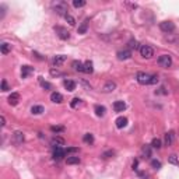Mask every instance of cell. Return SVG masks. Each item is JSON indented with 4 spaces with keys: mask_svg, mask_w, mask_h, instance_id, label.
I'll list each match as a JSON object with an SVG mask.
<instances>
[{
    "mask_svg": "<svg viewBox=\"0 0 179 179\" xmlns=\"http://www.w3.org/2000/svg\"><path fill=\"white\" fill-rule=\"evenodd\" d=\"M105 112H106V109H105V106H102V105H96L95 106V115L96 116H104L105 115Z\"/></svg>",
    "mask_w": 179,
    "mask_h": 179,
    "instance_id": "obj_25",
    "label": "cell"
},
{
    "mask_svg": "<svg viewBox=\"0 0 179 179\" xmlns=\"http://www.w3.org/2000/svg\"><path fill=\"white\" fill-rule=\"evenodd\" d=\"M141 151H143V155L146 157V158H150V157H151V147H150V146H144Z\"/></svg>",
    "mask_w": 179,
    "mask_h": 179,
    "instance_id": "obj_29",
    "label": "cell"
},
{
    "mask_svg": "<svg viewBox=\"0 0 179 179\" xmlns=\"http://www.w3.org/2000/svg\"><path fill=\"white\" fill-rule=\"evenodd\" d=\"M80 104H81V99H80V98H73L71 102H70V106H71V108H77Z\"/></svg>",
    "mask_w": 179,
    "mask_h": 179,
    "instance_id": "obj_33",
    "label": "cell"
},
{
    "mask_svg": "<svg viewBox=\"0 0 179 179\" xmlns=\"http://www.w3.org/2000/svg\"><path fill=\"white\" fill-rule=\"evenodd\" d=\"M168 162L172 164V165H179V160H178V157H176V154H171L168 157Z\"/></svg>",
    "mask_w": 179,
    "mask_h": 179,
    "instance_id": "obj_27",
    "label": "cell"
},
{
    "mask_svg": "<svg viewBox=\"0 0 179 179\" xmlns=\"http://www.w3.org/2000/svg\"><path fill=\"white\" fill-rule=\"evenodd\" d=\"M158 64L162 66V67H165V69L171 67V66H172V59H171V56L169 55H161L160 57H158Z\"/></svg>",
    "mask_w": 179,
    "mask_h": 179,
    "instance_id": "obj_4",
    "label": "cell"
},
{
    "mask_svg": "<svg viewBox=\"0 0 179 179\" xmlns=\"http://www.w3.org/2000/svg\"><path fill=\"white\" fill-rule=\"evenodd\" d=\"M127 48H129V51H130V49H136V48H137V41L130 39V41L127 42Z\"/></svg>",
    "mask_w": 179,
    "mask_h": 179,
    "instance_id": "obj_36",
    "label": "cell"
},
{
    "mask_svg": "<svg viewBox=\"0 0 179 179\" xmlns=\"http://www.w3.org/2000/svg\"><path fill=\"white\" fill-rule=\"evenodd\" d=\"M10 87H9V84H7V81L6 80H1V91L6 92V91H9Z\"/></svg>",
    "mask_w": 179,
    "mask_h": 179,
    "instance_id": "obj_39",
    "label": "cell"
},
{
    "mask_svg": "<svg viewBox=\"0 0 179 179\" xmlns=\"http://www.w3.org/2000/svg\"><path fill=\"white\" fill-rule=\"evenodd\" d=\"M157 83H158V76H152L151 84H157Z\"/></svg>",
    "mask_w": 179,
    "mask_h": 179,
    "instance_id": "obj_44",
    "label": "cell"
},
{
    "mask_svg": "<svg viewBox=\"0 0 179 179\" xmlns=\"http://www.w3.org/2000/svg\"><path fill=\"white\" fill-rule=\"evenodd\" d=\"M136 80H137V83L141 84V85H148V84H151L152 76L144 73V71H138L137 76H136Z\"/></svg>",
    "mask_w": 179,
    "mask_h": 179,
    "instance_id": "obj_1",
    "label": "cell"
},
{
    "mask_svg": "<svg viewBox=\"0 0 179 179\" xmlns=\"http://www.w3.org/2000/svg\"><path fill=\"white\" fill-rule=\"evenodd\" d=\"M151 147H154V148H161V140H160V138H152Z\"/></svg>",
    "mask_w": 179,
    "mask_h": 179,
    "instance_id": "obj_35",
    "label": "cell"
},
{
    "mask_svg": "<svg viewBox=\"0 0 179 179\" xmlns=\"http://www.w3.org/2000/svg\"><path fill=\"white\" fill-rule=\"evenodd\" d=\"M113 155H115V151H113V150H108V151H105V152H102L101 154V157L104 158V160L110 158V157H113Z\"/></svg>",
    "mask_w": 179,
    "mask_h": 179,
    "instance_id": "obj_32",
    "label": "cell"
},
{
    "mask_svg": "<svg viewBox=\"0 0 179 179\" xmlns=\"http://www.w3.org/2000/svg\"><path fill=\"white\" fill-rule=\"evenodd\" d=\"M115 90H116V83L115 81H106V83L104 84V87H102V92H105V94L115 91Z\"/></svg>",
    "mask_w": 179,
    "mask_h": 179,
    "instance_id": "obj_9",
    "label": "cell"
},
{
    "mask_svg": "<svg viewBox=\"0 0 179 179\" xmlns=\"http://www.w3.org/2000/svg\"><path fill=\"white\" fill-rule=\"evenodd\" d=\"M87 28H88V20H84L83 23H81V25L78 27V34H85Z\"/></svg>",
    "mask_w": 179,
    "mask_h": 179,
    "instance_id": "obj_26",
    "label": "cell"
},
{
    "mask_svg": "<svg viewBox=\"0 0 179 179\" xmlns=\"http://www.w3.org/2000/svg\"><path fill=\"white\" fill-rule=\"evenodd\" d=\"M92 71H94V67H92V62H90V60H87V62L84 63V73L91 74Z\"/></svg>",
    "mask_w": 179,
    "mask_h": 179,
    "instance_id": "obj_23",
    "label": "cell"
},
{
    "mask_svg": "<svg viewBox=\"0 0 179 179\" xmlns=\"http://www.w3.org/2000/svg\"><path fill=\"white\" fill-rule=\"evenodd\" d=\"M0 122H1V123H0V124H1V127H4V126H6V119H4V116H3V115L0 116Z\"/></svg>",
    "mask_w": 179,
    "mask_h": 179,
    "instance_id": "obj_43",
    "label": "cell"
},
{
    "mask_svg": "<svg viewBox=\"0 0 179 179\" xmlns=\"http://www.w3.org/2000/svg\"><path fill=\"white\" fill-rule=\"evenodd\" d=\"M51 74L52 76H60V71L59 70H55V69H51Z\"/></svg>",
    "mask_w": 179,
    "mask_h": 179,
    "instance_id": "obj_42",
    "label": "cell"
},
{
    "mask_svg": "<svg viewBox=\"0 0 179 179\" xmlns=\"http://www.w3.org/2000/svg\"><path fill=\"white\" fill-rule=\"evenodd\" d=\"M55 32L57 34V37L60 38V39H63V41H66V39H69L70 38V32L66 29L64 27H55Z\"/></svg>",
    "mask_w": 179,
    "mask_h": 179,
    "instance_id": "obj_6",
    "label": "cell"
},
{
    "mask_svg": "<svg viewBox=\"0 0 179 179\" xmlns=\"http://www.w3.org/2000/svg\"><path fill=\"white\" fill-rule=\"evenodd\" d=\"M151 166L154 169H160L161 168V162L158 160H151Z\"/></svg>",
    "mask_w": 179,
    "mask_h": 179,
    "instance_id": "obj_37",
    "label": "cell"
},
{
    "mask_svg": "<svg viewBox=\"0 0 179 179\" xmlns=\"http://www.w3.org/2000/svg\"><path fill=\"white\" fill-rule=\"evenodd\" d=\"M66 59H67V57L64 55H57L53 57V64H55V66H60V64H63L64 62H66Z\"/></svg>",
    "mask_w": 179,
    "mask_h": 179,
    "instance_id": "obj_19",
    "label": "cell"
},
{
    "mask_svg": "<svg viewBox=\"0 0 179 179\" xmlns=\"http://www.w3.org/2000/svg\"><path fill=\"white\" fill-rule=\"evenodd\" d=\"M52 146L53 147H60V146H63L64 144V138L60 137V136H55V137L52 138Z\"/></svg>",
    "mask_w": 179,
    "mask_h": 179,
    "instance_id": "obj_17",
    "label": "cell"
},
{
    "mask_svg": "<svg viewBox=\"0 0 179 179\" xmlns=\"http://www.w3.org/2000/svg\"><path fill=\"white\" fill-rule=\"evenodd\" d=\"M39 84H41L42 88H45V90H52V84L48 83V81H45L42 77H39Z\"/></svg>",
    "mask_w": 179,
    "mask_h": 179,
    "instance_id": "obj_30",
    "label": "cell"
},
{
    "mask_svg": "<svg viewBox=\"0 0 179 179\" xmlns=\"http://www.w3.org/2000/svg\"><path fill=\"white\" fill-rule=\"evenodd\" d=\"M113 109H115V112H123L126 109V104L123 101H115L113 102Z\"/></svg>",
    "mask_w": 179,
    "mask_h": 179,
    "instance_id": "obj_14",
    "label": "cell"
},
{
    "mask_svg": "<svg viewBox=\"0 0 179 179\" xmlns=\"http://www.w3.org/2000/svg\"><path fill=\"white\" fill-rule=\"evenodd\" d=\"M24 140H25V136H24L23 132H14V134H13L14 144H17V146H18V144H23Z\"/></svg>",
    "mask_w": 179,
    "mask_h": 179,
    "instance_id": "obj_8",
    "label": "cell"
},
{
    "mask_svg": "<svg viewBox=\"0 0 179 179\" xmlns=\"http://www.w3.org/2000/svg\"><path fill=\"white\" fill-rule=\"evenodd\" d=\"M51 101L55 102V104H62V102H63V95H62L60 92H52Z\"/></svg>",
    "mask_w": 179,
    "mask_h": 179,
    "instance_id": "obj_12",
    "label": "cell"
},
{
    "mask_svg": "<svg viewBox=\"0 0 179 179\" xmlns=\"http://www.w3.org/2000/svg\"><path fill=\"white\" fill-rule=\"evenodd\" d=\"M174 138H175V133L171 130V132H168V133L165 134V137H164V143H165V146H172L174 144Z\"/></svg>",
    "mask_w": 179,
    "mask_h": 179,
    "instance_id": "obj_11",
    "label": "cell"
},
{
    "mask_svg": "<svg viewBox=\"0 0 179 179\" xmlns=\"http://www.w3.org/2000/svg\"><path fill=\"white\" fill-rule=\"evenodd\" d=\"M0 52H1L3 55H7V53H10V52H11V45H10V43H7V42H3V43L0 45Z\"/></svg>",
    "mask_w": 179,
    "mask_h": 179,
    "instance_id": "obj_20",
    "label": "cell"
},
{
    "mask_svg": "<svg viewBox=\"0 0 179 179\" xmlns=\"http://www.w3.org/2000/svg\"><path fill=\"white\" fill-rule=\"evenodd\" d=\"M158 94H166V91H165V87H161L160 88V91H157Z\"/></svg>",
    "mask_w": 179,
    "mask_h": 179,
    "instance_id": "obj_45",
    "label": "cell"
},
{
    "mask_svg": "<svg viewBox=\"0 0 179 179\" xmlns=\"http://www.w3.org/2000/svg\"><path fill=\"white\" fill-rule=\"evenodd\" d=\"M140 55L146 59H151L154 56V49L150 45H141L140 46Z\"/></svg>",
    "mask_w": 179,
    "mask_h": 179,
    "instance_id": "obj_3",
    "label": "cell"
},
{
    "mask_svg": "<svg viewBox=\"0 0 179 179\" xmlns=\"http://www.w3.org/2000/svg\"><path fill=\"white\" fill-rule=\"evenodd\" d=\"M71 67H73L76 71H83L84 73V64L81 62H78V60H74L73 63H71Z\"/></svg>",
    "mask_w": 179,
    "mask_h": 179,
    "instance_id": "obj_21",
    "label": "cell"
},
{
    "mask_svg": "<svg viewBox=\"0 0 179 179\" xmlns=\"http://www.w3.org/2000/svg\"><path fill=\"white\" fill-rule=\"evenodd\" d=\"M71 152H78V147H67L66 154H71Z\"/></svg>",
    "mask_w": 179,
    "mask_h": 179,
    "instance_id": "obj_40",
    "label": "cell"
},
{
    "mask_svg": "<svg viewBox=\"0 0 179 179\" xmlns=\"http://www.w3.org/2000/svg\"><path fill=\"white\" fill-rule=\"evenodd\" d=\"M34 56H37V59H39V60H46V57H43V56H41L38 52H34Z\"/></svg>",
    "mask_w": 179,
    "mask_h": 179,
    "instance_id": "obj_41",
    "label": "cell"
},
{
    "mask_svg": "<svg viewBox=\"0 0 179 179\" xmlns=\"http://www.w3.org/2000/svg\"><path fill=\"white\" fill-rule=\"evenodd\" d=\"M137 165H138V161L134 160V161H133V169H137Z\"/></svg>",
    "mask_w": 179,
    "mask_h": 179,
    "instance_id": "obj_46",
    "label": "cell"
},
{
    "mask_svg": "<svg viewBox=\"0 0 179 179\" xmlns=\"http://www.w3.org/2000/svg\"><path fill=\"white\" fill-rule=\"evenodd\" d=\"M63 85L67 91H74V90H76V83H74L73 80H64Z\"/></svg>",
    "mask_w": 179,
    "mask_h": 179,
    "instance_id": "obj_18",
    "label": "cell"
},
{
    "mask_svg": "<svg viewBox=\"0 0 179 179\" xmlns=\"http://www.w3.org/2000/svg\"><path fill=\"white\" fill-rule=\"evenodd\" d=\"M51 130L53 133H62V132H64V127L63 126H51Z\"/></svg>",
    "mask_w": 179,
    "mask_h": 179,
    "instance_id": "obj_34",
    "label": "cell"
},
{
    "mask_svg": "<svg viewBox=\"0 0 179 179\" xmlns=\"http://www.w3.org/2000/svg\"><path fill=\"white\" fill-rule=\"evenodd\" d=\"M43 110H45V109H43V106H42V105H34L31 108V112L34 113V115H41Z\"/></svg>",
    "mask_w": 179,
    "mask_h": 179,
    "instance_id": "obj_24",
    "label": "cell"
},
{
    "mask_svg": "<svg viewBox=\"0 0 179 179\" xmlns=\"http://www.w3.org/2000/svg\"><path fill=\"white\" fill-rule=\"evenodd\" d=\"M160 29L162 32H166V34H171V32H174L175 29V24L172 21H162L160 24Z\"/></svg>",
    "mask_w": 179,
    "mask_h": 179,
    "instance_id": "obj_5",
    "label": "cell"
},
{
    "mask_svg": "<svg viewBox=\"0 0 179 179\" xmlns=\"http://www.w3.org/2000/svg\"><path fill=\"white\" fill-rule=\"evenodd\" d=\"M53 9H55V11L59 15H67V11H69V6H67V3H64V1H57V3H55L53 4Z\"/></svg>",
    "mask_w": 179,
    "mask_h": 179,
    "instance_id": "obj_2",
    "label": "cell"
},
{
    "mask_svg": "<svg viewBox=\"0 0 179 179\" xmlns=\"http://www.w3.org/2000/svg\"><path fill=\"white\" fill-rule=\"evenodd\" d=\"M83 140H84V143H87V144H92V143H94V136H92L91 133H85L83 136Z\"/></svg>",
    "mask_w": 179,
    "mask_h": 179,
    "instance_id": "obj_28",
    "label": "cell"
},
{
    "mask_svg": "<svg viewBox=\"0 0 179 179\" xmlns=\"http://www.w3.org/2000/svg\"><path fill=\"white\" fill-rule=\"evenodd\" d=\"M64 155H66V150H63L62 147H55L53 148V160L60 161V160H63Z\"/></svg>",
    "mask_w": 179,
    "mask_h": 179,
    "instance_id": "obj_7",
    "label": "cell"
},
{
    "mask_svg": "<svg viewBox=\"0 0 179 179\" xmlns=\"http://www.w3.org/2000/svg\"><path fill=\"white\" fill-rule=\"evenodd\" d=\"M20 101V94L18 92H11L9 96V104L10 105H17Z\"/></svg>",
    "mask_w": 179,
    "mask_h": 179,
    "instance_id": "obj_13",
    "label": "cell"
},
{
    "mask_svg": "<svg viewBox=\"0 0 179 179\" xmlns=\"http://www.w3.org/2000/svg\"><path fill=\"white\" fill-rule=\"evenodd\" d=\"M85 3H87L85 0H74L73 6L76 7V9H81V7H84V6H85Z\"/></svg>",
    "mask_w": 179,
    "mask_h": 179,
    "instance_id": "obj_31",
    "label": "cell"
},
{
    "mask_svg": "<svg viewBox=\"0 0 179 179\" xmlns=\"http://www.w3.org/2000/svg\"><path fill=\"white\" fill-rule=\"evenodd\" d=\"M66 162H67L69 165H76V164H80V158L76 155H70V157H67Z\"/></svg>",
    "mask_w": 179,
    "mask_h": 179,
    "instance_id": "obj_22",
    "label": "cell"
},
{
    "mask_svg": "<svg viewBox=\"0 0 179 179\" xmlns=\"http://www.w3.org/2000/svg\"><path fill=\"white\" fill-rule=\"evenodd\" d=\"M116 123V127L118 129H123L126 124H127V118H124V116H119L118 119L115 120Z\"/></svg>",
    "mask_w": 179,
    "mask_h": 179,
    "instance_id": "obj_15",
    "label": "cell"
},
{
    "mask_svg": "<svg viewBox=\"0 0 179 179\" xmlns=\"http://www.w3.org/2000/svg\"><path fill=\"white\" fill-rule=\"evenodd\" d=\"M32 71H34V67H31V66H23V67H21V77L27 78Z\"/></svg>",
    "mask_w": 179,
    "mask_h": 179,
    "instance_id": "obj_16",
    "label": "cell"
},
{
    "mask_svg": "<svg viewBox=\"0 0 179 179\" xmlns=\"http://www.w3.org/2000/svg\"><path fill=\"white\" fill-rule=\"evenodd\" d=\"M126 6L132 7V9H136V7H137V4H133V3H126Z\"/></svg>",
    "mask_w": 179,
    "mask_h": 179,
    "instance_id": "obj_47",
    "label": "cell"
},
{
    "mask_svg": "<svg viewBox=\"0 0 179 179\" xmlns=\"http://www.w3.org/2000/svg\"><path fill=\"white\" fill-rule=\"evenodd\" d=\"M64 18H66V21H67L70 25H74V24H76V20H74V17H73V15H70V14H67Z\"/></svg>",
    "mask_w": 179,
    "mask_h": 179,
    "instance_id": "obj_38",
    "label": "cell"
},
{
    "mask_svg": "<svg viewBox=\"0 0 179 179\" xmlns=\"http://www.w3.org/2000/svg\"><path fill=\"white\" fill-rule=\"evenodd\" d=\"M116 56H118V59H119V60H127V59L132 57V52L129 51V49H124V51H119V52H118Z\"/></svg>",
    "mask_w": 179,
    "mask_h": 179,
    "instance_id": "obj_10",
    "label": "cell"
}]
</instances>
